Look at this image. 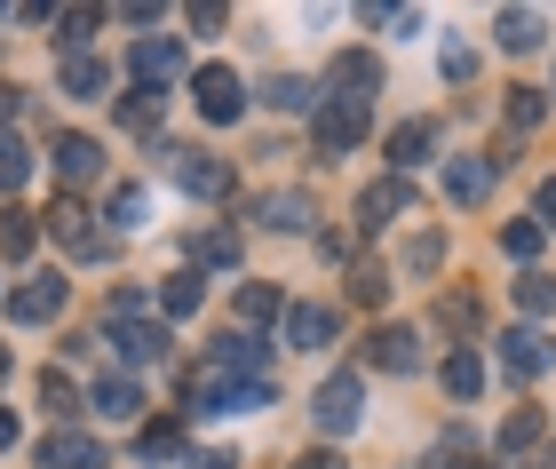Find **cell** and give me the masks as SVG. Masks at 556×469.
<instances>
[{
	"label": "cell",
	"mask_w": 556,
	"mask_h": 469,
	"mask_svg": "<svg viewBox=\"0 0 556 469\" xmlns=\"http://www.w3.org/2000/svg\"><path fill=\"white\" fill-rule=\"evenodd\" d=\"M533 438H541V414H533V406H517L509 422H501V454H525Z\"/></svg>",
	"instance_id": "cell-33"
},
{
	"label": "cell",
	"mask_w": 556,
	"mask_h": 469,
	"mask_svg": "<svg viewBox=\"0 0 556 469\" xmlns=\"http://www.w3.org/2000/svg\"><path fill=\"white\" fill-rule=\"evenodd\" d=\"M255 215H263L270 231H311V200H302V191H270Z\"/></svg>",
	"instance_id": "cell-22"
},
{
	"label": "cell",
	"mask_w": 556,
	"mask_h": 469,
	"mask_svg": "<svg viewBox=\"0 0 556 469\" xmlns=\"http://www.w3.org/2000/svg\"><path fill=\"white\" fill-rule=\"evenodd\" d=\"M263 358H270V351H263L255 334H223L207 366H215V375H247V382H263Z\"/></svg>",
	"instance_id": "cell-16"
},
{
	"label": "cell",
	"mask_w": 556,
	"mask_h": 469,
	"mask_svg": "<svg viewBox=\"0 0 556 469\" xmlns=\"http://www.w3.org/2000/svg\"><path fill=\"white\" fill-rule=\"evenodd\" d=\"M40 469H104V438H88V430H48V438H40Z\"/></svg>",
	"instance_id": "cell-9"
},
{
	"label": "cell",
	"mask_w": 556,
	"mask_h": 469,
	"mask_svg": "<svg viewBox=\"0 0 556 469\" xmlns=\"http://www.w3.org/2000/svg\"><path fill=\"white\" fill-rule=\"evenodd\" d=\"M136 80L143 88H167V80H184V48H175V40H136Z\"/></svg>",
	"instance_id": "cell-12"
},
{
	"label": "cell",
	"mask_w": 556,
	"mask_h": 469,
	"mask_svg": "<svg viewBox=\"0 0 556 469\" xmlns=\"http://www.w3.org/2000/svg\"><path fill=\"white\" fill-rule=\"evenodd\" d=\"M0 255H9V263H24V255H33V215H24V207H9V215H0Z\"/></svg>",
	"instance_id": "cell-30"
},
{
	"label": "cell",
	"mask_w": 556,
	"mask_h": 469,
	"mask_svg": "<svg viewBox=\"0 0 556 469\" xmlns=\"http://www.w3.org/2000/svg\"><path fill=\"white\" fill-rule=\"evenodd\" d=\"M191 469H231V454H191Z\"/></svg>",
	"instance_id": "cell-46"
},
{
	"label": "cell",
	"mask_w": 556,
	"mask_h": 469,
	"mask_svg": "<svg viewBox=\"0 0 556 469\" xmlns=\"http://www.w3.org/2000/svg\"><path fill=\"white\" fill-rule=\"evenodd\" d=\"M191 96H199V112H207L215 128L247 112V88H239V72H231V64H207V72H191Z\"/></svg>",
	"instance_id": "cell-5"
},
{
	"label": "cell",
	"mask_w": 556,
	"mask_h": 469,
	"mask_svg": "<svg viewBox=\"0 0 556 469\" xmlns=\"http://www.w3.org/2000/svg\"><path fill=\"white\" fill-rule=\"evenodd\" d=\"M112 224H119V231H143V224H151V191H143V183H119V191H112Z\"/></svg>",
	"instance_id": "cell-27"
},
{
	"label": "cell",
	"mask_w": 556,
	"mask_h": 469,
	"mask_svg": "<svg viewBox=\"0 0 556 469\" xmlns=\"http://www.w3.org/2000/svg\"><path fill=\"white\" fill-rule=\"evenodd\" d=\"M501 246H509L517 263H533V255H541V224H509V231H501Z\"/></svg>",
	"instance_id": "cell-39"
},
{
	"label": "cell",
	"mask_w": 556,
	"mask_h": 469,
	"mask_svg": "<svg viewBox=\"0 0 556 469\" xmlns=\"http://www.w3.org/2000/svg\"><path fill=\"white\" fill-rule=\"evenodd\" d=\"M24 176H33V152H24L16 136H0V191H16Z\"/></svg>",
	"instance_id": "cell-35"
},
{
	"label": "cell",
	"mask_w": 556,
	"mask_h": 469,
	"mask_svg": "<svg viewBox=\"0 0 556 469\" xmlns=\"http://www.w3.org/2000/svg\"><path fill=\"white\" fill-rule=\"evenodd\" d=\"M112 342H119V351H128L136 366H160V358L175 351V342H167V327H151V318H119V327H112Z\"/></svg>",
	"instance_id": "cell-15"
},
{
	"label": "cell",
	"mask_w": 556,
	"mask_h": 469,
	"mask_svg": "<svg viewBox=\"0 0 556 469\" xmlns=\"http://www.w3.org/2000/svg\"><path fill=\"white\" fill-rule=\"evenodd\" d=\"M382 294H390V270H382V263L350 270V303H366V310H374V303H382Z\"/></svg>",
	"instance_id": "cell-34"
},
{
	"label": "cell",
	"mask_w": 556,
	"mask_h": 469,
	"mask_svg": "<svg viewBox=\"0 0 556 469\" xmlns=\"http://www.w3.org/2000/svg\"><path fill=\"white\" fill-rule=\"evenodd\" d=\"M517 310H525V327L556 310V279H548V270H525V279H517Z\"/></svg>",
	"instance_id": "cell-23"
},
{
	"label": "cell",
	"mask_w": 556,
	"mask_h": 469,
	"mask_svg": "<svg viewBox=\"0 0 556 469\" xmlns=\"http://www.w3.org/2000/svg\"><path fill=\"white\" fill-rule=\"evenodd\" d=\"M9 446H16V414L0 406V454H9Z\"/></svg>",
	"instance_id": "cell-45"
},
{
	"label": "cell",
	"mask_w": 556,
	"mask_h": 469,
	"mask_svg": "<svg viewBox=\"0 0 556 469\" xmlns=\"http://www.w3.org/2000/svg\"><path fill=\"white\" fill-rule=\"evenodd\" d=\"M96 414H104V422H128V414H143L136 375H104V382H96Z\"/></svg>",
	"instance_id": "cell-18"
},
{
	"label": "cell",
	"mask_w": 556,
	"mask_h": 469,
	"mask_svg": "<svg viewBox=\"0 0 556 469\" xmlns=\"http://www.w3.org/2000/svg\"><path fill=\"white\" fill-rule=\"evenodd\" d=\"M0 382H9V351H0Z\"/></svg>",
	"instance_id": "cell-49"
},
{
	"label": "cell",
	"mask_w": 556,
	"mask_h": 469,
	"mask_svg": "<svg viewBox=\"0 0 556 469\" xmlns=\"http://www.w3.org/2000/svg\"><path fill=\"white\" fill-rule=\"evenodd\" d=\"M493 33H501V48H509V56H525V48H541V40H548V24H541L533 9H501Z\"/></svg>",
	"instance_id": "cell-20"
},
{
	"label": "cell",
	"mask_w": 556,
	"mask_h": 469,
	"mask_svg": "<svg viewBox=\"0 0 556 469\" xmlns=\"http://www.w3.org/2000/svg\"><path fill=\"white\" fill-rule=\"evenodd\" d=\"M541 112H548L541 88H509V128H541Z\"/></svg>",
	"instance_id": "cell-36"
},
{
	"label": "cell",
	"mask_w": 556,
	"mask_h": 469,
	"mask_svg": "<svg viewBox=\"0 0 556 469\" xmlns=\"http://www.w3.org/2000/svg\"><path fill=\"white\" fill-rule=\"evenodd\" d=\"M56 310H64V279H56V270H33V279L9 294V318H16V327H48Z\"/></svg>",
	"instance_id": "cell-7"
},
{
	"label": "cell",
	"mask_w": 556,
	"mask_h": 469,
	"mask_svg": "<svg viewBox=\"0 0 556 469\" xmlns=\"http://www.w3.org/2000/svg\"><path fill=\"white\" fill-rule=\"evenodd\" d=\"M429 152H438V128H429V119H406V128L390 136V160H397V176H406V167H421Z\"/></svg>",
	"instance_id": "cell-19"
},
{
	"label": "cell",
	"mask_w": 556,
	"mask_h": 469,
	"mask_svg": "<svg viewBox=\"0 0 556 469\" xmlns=\"http://www.w3.org/2000/svg\"><path fill=\"white\" fill-rule=\"evenodd\" d=\"M445 191H453L462 207H477V200L493 191V167H485V160H453V167H445Z\"/></svg>",
	"instance_id": "cell-21"
},
{
	"label": "cell",
	"mask_w": 556,
	"mask_h": 469,
	"mask_svg": "<svg viewBox=\"0 0 556 469\" xmlns=\"http://www.w3.org/2000/svg\"><path fill=\"white\" fill-rule=\"evenodd\" d=\"M334 327H342V318L326 310V303H294V310H287V342H294V351H326Z\"/></svg>",
	"instance_id": "cell-14"
},
{
	"label": "cell",
	"mask_w": 556,
	"mask_h": 469,
	"mask_svg": "<svg viewBox=\"0 0 556 469\" xmlns=\"http://www.w3.org/2000/svg\"><path fill=\"white\" fill-rule=\"evenodd\" d=\"M223 16H231L223 0H199V9H191V24H199V33H223Z\"/></svg>",
	"instance_id": "cell-43"
},
{
	"label": "cell",
	"mask_w": 556,
	"mask_h": 469,
	"mask_svg": "<svg viewBox=\"0 0 556 469\" xmlns=\"http://www.w3.org/2000/svg\"><path fill=\"white\" fill-rule=\"evenodd\" d=\"M104 80H112V72H104V56H88V48H72V56L56 64V88L80 96V104H96V96H104Z\"/></svg>",
	"instance_id": "cell-13"
},
{
	"label": "cell",
	"mask_w": 556,
	"mask_h": 469,
	"mask_svg": "<svg viewBox=\"0 0 556 469\" xmlns=\"http://www.w3.org/2000/svg\"><path fill=\"white\" fill-rule=\"evenodd\" d=\"M294 469H342V461H334V454H302Z\"/></svg>",
	"instance_id": "cell-47"
},
{
	"label": "cell",
	"mask_w": 556,
	"mask_h": 469,
	"mask_svg": "<svg viewBox=\"0 0 556 469\" xmlns=\"http://www.w3.org/2000/svg\"><path fill=\"white\" fill-rule=\"evenodd\" d=\"M160 104H167V88H136L128 104H119V128H136V136H151V128H160Z\"/></svg>",
	"instance_id": "cell-24"
},
{
	"label": "cell",
	"mask_w": 556,
	"mask_h": 469,
	"mask_svg": "<svg viewBox=\"0 0 556 469\" xmlns=\"http://www.w3.org/2000/svg\"><path fill=\"white\" fill-rule=\"evenodd\" d=\"M414 351H421V342H414L406 327H382V334H374V366H390V375H406Z\"/></svg>",
	"instance_id": "cell-25"
},
{
	"label": "cell",
	"mask_w": 556,
	"mask_h": 469,
	"mask_svg": "<svg viewBox=\"0 0 556 469\" xmlns=\"http://www.w3.org/2000/svg\"><path fill=\"white\" fill-rule=\"evenodd\" d=\"M191 414H247V406H270V382H247V375H215V366H199L184 382Z\"/></svg>",
	"instance_id": "cell-1"
},
{
	"label": "cell",
	"mask_w": 556,
	"mask_h": 469,
	"mask_svg": "<svg viewBox=\"0 0 556 469\" xmlns=\"http://www.w3.org/2000/svg\"><path fill=\"white\" fill-rule=\"evenodd\" d=\"M445 390H453V398H477V390H485V358H477V351H453V358H445Z\"/></svg>",
	"instance_id": "cell-26"
},
{
	"label": "cell",
	"mask_w": 556,
	"mask_h": 469,
	"mask_svg": "<svg viewBox=\"0 0 556 469\" xmlns=\"http://www.w3.org/2000/svg\"><path fill=\"white\" fill-rule=\"evenodd\" d=\"M541 215H548V224H556V176L541 183Z\"/></svg>",
	"instance_id": "cell-48"
},
{
	"label": "cell",
	"mask_w": 556,
	"mask_h": 469,
	"mask_svg": "<svg viewBox=\"0 0 556 469\" xmlns=\"http://www.w3.org/2000/svg\"><path fill=\"white\" fill-rule=\"evenodd\" d=\"M501 366H509L517 382L548 375V366H556V334H541V327H509V334H501Z\"/></svg>",
	"instance_id": "cell-6"
},
{
	"label": "cell",
	"mask_w": 556,
	"mask_h": 469,
	"mask_svg": "<svg viewBox=\"0 0 556 469\" xmlns=\"http://www.w3.org/2000/svg\"><path fill=\"white\" fill-rule=\"evenodd\" d=\"M40 406L48 414H72V406H80V390H72L64 375H40Z\"/></svg>",
	"instance_id": "cell-38"
},
{
	"label": "cell",
	"mask_w": 556,
	"mask_h": 469,
	"mask_svg": "<svg viewBox=\"0 0 556 469\" xmlns=\"http://www.w3.org/2000/svg\"><path fill=\"white\" fill-rule=\"evenodd\" d=\"M326 80L342 88V104H374V88H382V64L350 48V56H334V72H326Z\"/></svg>",
	"instance_id": "cell-11"
},
{
	"label": "cell",
	"mask_w": 556,
	"mask_h": 469,
	"mask_svg": "<svg viewBox=\"0 0 556 469\" xmlns=\"http://www.w3.org/2000/svg\"><path fill=\"white\" fill-rule=\"evenodd\" d=\"M191 255H199V263H215V270H231V263H239V231H199V239H191Z\"/></svg>",
	"instance_id": "cell-31"
},
{
	"label": "cell",
	"mask_w": 556,
	"mask_h": 469,
	"mask_svg": "<svg viewBox=\"0 0 556 469\" xmlns=\"http://www.w3.org/2000/svg\"><path fill=\"white\" fill-rule=\"evenodd\" d=\"M366 119H374V104H342V96H334V104H326V112H318V152H326V160H342V152H358V136H366Z\"/></svg>",
	"instance_id": "cell-8"
},
{
	"label": "cell",
	"mask_w": 556,
	"mask_h": 469,
	"mask_svg": "<svg viewBox=\"0 0 556 469\" xmlns=\"http://www.w3.org/2000/svg\"><path fill=\"white\" fill-rule=\"evenodd\" d=\"M24 112V88H9V80H0V136H9V119Z\"/></svg>",
	"instance_id": "cell-44"
},
{
	"label": "cell",
	"mask_w": 556,
	"mask_h": 469,
	"mask_svg": "<svg viewBox=\"0 0 556 469\" xmlns=\"http://www.w3.org/2000/svg\"><path fill=\"white\" fill-rule=\"evenodd\" d=\"M406 200H414V183H406V176H382V183H366V191H358V231H382V224H390V215L406 207Z\"/></svg>",
	"instance_id": "cell-10"
},
{
	"label": "cell",
	"mask_w": 556,
	"mask_h": 469,
	"mask_svg": "<svg viewBox=\"0 0 556 469\" xmlns=\"http://www.w3.org/2000/svg\"><path fill=\"white\" fill-rule=\"evenodd\" d=\"M438 318H445V327H469V318H477V294H445Z\"/></svg>",
	"instance_id": "cell-41"
},
{
	"label": "cell",
	"mask_w": 556,
	"mask_h": 469,
	"mask_svg": "<svg viewBox=\"0 0 556 469\" xmlns=\"http://www.w3.org/2000/svg\"><path fill=\"white\" fill-rule=\"evenodd\" d=\"M270 104H278V112H311L318 96H311V80H287V72H278V80H270Z\"/></svg>",
	"instance_id": "cell-37"
},
{
	"label": "cell",
	"mask_w": 556,
	"mask_h": 469,
	"mask_svg": "<svg viewBox=\"0 0 556 469\" xmlns=\"http://www.w3.org/2000/svg\"><path fill=\"white\" fill-rule=\"evenodd\" d=\"M406 263H414V270H438V263H445V239H438V231H421V239L406 246Z\"/></svg>",
	"instance_id": "cell-40"
},
{
	"label": "cell",
	"mask_w": 556,
	"mask_h": 469,
	"mask_svg": "<svg viewBox=\"0 0 556 469\" xmlns=\"http://www.w3.org/2000/svg\"><path fill=\"white\" fill-rule=\"evenodd\" d=\"M199 294H207V287H199V270H175V279L160 287V310H167V318H191Z\"/></svg>",
	"instance_id": "cell-29"
},
{
	"label": "cell",
	"mask_w": 556,
	"mask_h": 469,
	"mask_svg": "<svg viewBox=\"0 0 556 469\" xmlns=\"http://www.w3.org/2000/svg\"><path fill=\"white\" fill-rule=\"evenodd\" d=\"M48 24H64V33H56V40H64V56H72V48H80V40L96 33V24H104V9H56V16H48Z\"/></svg>",
	"instance_id": "cell-32"
},
{
	"label": "cell",
	"mask_w": 556,
	"mask_h": 469,
	"mask_svg": "<svg viewBox=\"0 0 556 469\" xmlns=\"http://www.w3.org/2000/svg\"><path fill=\"white\" fill-rule=\"evenodd\" d=\"M270 318H287L278 287H239V327H270Z\"/></svg>",
	"instance_id": "cell-28"
},
{
	"label": "cell",
	"mask_w": 556,
	"mask_h": 469,
	"mask_svg": "<svg viewBox=\"0 0 556 469\" xmlns=\"http://www.w3.org/2000/svg\"><path fill=\"white\" fill-rule=\"evenodd\" d=\"M160 167H167V183H175V191H191V200H223V191H231V167L207 160V152H191V143H167Z\"/></svg>",
	"instance_id": "cell-2"
},
{
	"label": "cell",
	"mask_w": 556,
	"mask_h": 469,
	"mask_svg": "<svg viewBox=\"0 0 556 469\" xmlns=\"http://www.w3.org/2000/svg\"><path fill=\"white\" fill-rule=\"evenodd\" d=\"M175 438H184L175 422H151V430H143V454H175Z\"/></svg>",
	"instance_id": "cell-42"
},
{
	"label": "cell",
	"mask_w": 556,
	"mask_h": 469,
	"mask_svg": "<svg viewBox=\"0 0 556 469\" xmlns=\"http://www.w3.org/2000/svg\"><path fill=\"white\" fill-rule=\"evenodd\" d=\"M48 231H56V246H64L72 263H96V255H104V231H96V215H88L80 200H56V207H48Z\"/></svg>",
	"instance_id": "cell-4"
},
{
	"label": "cell",
	"mask_w": 556,
	"mask_h": 469,
	"mask_svg": "<svg viewBox=\"0 0 556 469\" xmlns=\"http://www.w3.org/2000/svg\"><path fill=\"white\" fill-rule=\"evenodd\" d=\"M311 414H318V430H326V438L358 430V422H366V382H358V375H326V382H318V398H311Z\"/></svg>",
	"instance_id": "cell-3"
},
{
	"label": "cell",
	"mask_w": 556,
	"mask_h": 469,
	"mask_svg": "<svg viewBox=\"0 0 556 469\" xmlns=\"http://www.w3.org/2000/svg\"><path fill=\"white\" fill-rule=\"evenodd\" d=\"M56 176L64 183H96L104 176V152H96L88 136H56Z\"/></svg>",
	"instance_id": "cell-17"
}]
</instances>
